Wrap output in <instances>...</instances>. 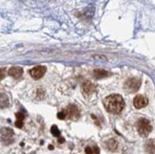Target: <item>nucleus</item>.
<instances>
[{
	"mask_svg": "<svg viewBox=\"0 0 155 154\" xmlns=\"http://www.w3.org/2000/svg\"><path fill=\"white\" fill-rule=\"evenodd\" d=\"M93 149H94V153H96V154H99V149H98L97 147H95Z\"/></svg>",
	"mask_w": 155,
	"mask_h": 154,
	"instance_id": "obj_18",
	"label": "nucleus"
},
{
	"mask_svg": "<svg viewBox=\"0 0 155 154\" xmlns=\"http://www.w3.org/2000/svg\"><path fill=\"white\" fill-rule=\"evenodd\" d=\"M46 70H47V68L45 66H36L30 70V74L32 78L40 79L41 77L44 76Z\"/></svg>",
	"mask_w": 155,
	"mask_h": 154,
	"instance_id": "obj_4",
	"label": "nucleus"
},
{
	"mask_svg": "<svg viewBox=\"0 0 155 154\" xmlns=\"http://www.w3.org/2000/svg\"><path fill=\"white\" fill-rule=\"evenodd\" d=\"M9 74L15 79H18L23 74V69L20 67H12L9 70Z\"/></svg>",
	"mask_w": 155,
	"mask_h": 154,
	"instance_id": "obj_8",
	"label": "nucleus"
},
{
	"mask_svg": "<svg viewBox=\"0 0 155 154\" xmlns=\"http://www.w3.org/2000/svg\"><path fill=\"white\" fill-rule=\"evenodd\" d=\"M5 72H6L5 69H0V80H2L5 77Z\"/></svg>",
	"mask_w": 155,
	"mask_h": 154,
	"instance_id": "obj_16",
	"label": "nucleus"
},
{
	"mask_svg": "<svg viewBox=\"0 0 155 154\" xmlns=\"http://www.w3.org/2000/svg\"><path fill=\"white\" fill-rule=\"evenodd\" d=\"M14 135V131L12 129L9 128H3L0 129V138L2 140H9L11 139Z\"/></svg>",
	"mask_w": 155,
	"mask_h": 154,
	"instance_id": "obj_7",
	"label": "nucleus"
},
{
	"mask_svg": "<svg viewBox=\"0 0 155 154\" xmlns=\"http://www.w3.org/2000/svg\"><path fill=\"white\" fill-rule=\"evenodd\" d=\"M107 146H108V149L114 150V149H116V147H117V142L114 139H110L107 142Z\"/></svg>",
	"mask_w": 155,
	"mask_h": 154,
	"instance_id": "obj_13",
	"label": "nucleus"
},
{
	"mask_svg": "<svg viewBox=\"0 0 155 154\" xmlns=\"http://www.w3.org/2000/svg\"><path fill=\"white\" fill-rule=\"evenodd\" d=\"M82 88H83V91L85 92V93L89 94V93H91V92L94 91V86H93V84H92L91 82L86 81V82L83 84Z\"/></svg>",
	"mask_w": 155,
	"mask_h": 154,
	"instance_id": "obj_9",
	"label": "nucleus"
},
{
	"mask_svg": "<svg viewBox=\"0 0 155 154\" xmlns=\"http://www.w3.org/2000/svg\"><path fill=\"white\" fill-rule=\"evenodd\" d=\"M104 106L108 112L113 113V114H118L125 107V102H124V99L121 95L112 94L105 98Z\"/></svg>",
	"mask_w": 155,
	"mask_h": 154,
	"instance_id": "obj_1",
	"label": "nucleus"
},
{
	"mask_svg": "<svg viewBox=\"0 0 155 154\" xmlns=\"http://www.w3.org/2000/svg\"><path fill=\"white\" fill-rule=\"evenodd\" d=\"M141 85V81L140 79L138 78H131L129 79L128 81L126 82L125 84V88L126 91H128L129 92H134L140 88Z\"/></svg>",
	"mask_w": 155,
	"mask_h": 154,
	"instance_id": "obj_3",
	"label": "nucleus"
},
{
	"mask_svg": "<svg viewBox=\"0 0 155 154\" xmlns=\"http://www.w3.org/2000/svg\"><path fill=\"white\" fill-rule=\"evenodd\" d=\"M67 115H68V109H64V110H62V111H60L59 113H58L57 117L60 120H64L67 117Z\"/></svg>",
	"mask_w": 155,
	"mask_h": 154,
	"instance_id": "obj_15",
	"label": "nucleus"
},
{
	"mask_svg": "<svg viewBox=\"0 0 155 154\" xmlns=\"http://www.w3.org/2000/svg\"><path fill=\"white\" fill-rule=\"evenodd\" d=\"M85 151H86V154H93V150H92L89 147H86Z\"/></svg>",
	"mask_w": 155,
	"mask_h": 154,
	"instance_id": "obj_17",
	"label": "nucleus"
},
{
	"mask_svg": "<svg viewBox=\"0 0 155 154\" xmlns=\"http://www.w3.org/2000/svg\"><path fill=\"white\" fill-rule=\"evenodd\" d=\"M59 142H60V143H63V142H64V139H63V138H60V139H59Z\"/></svg>",
	"mask_w": 155,
	"mask_h": 154,
	"instance_id": "obj_19",
	"label": "nucleus"
},
{
	"mask_svg": "<svg viewBox=\"0 0 155 154\" xmlns=\"http://www.w3.org/2000/svg\"><path fill=\"white\" fill-rule=\"evenodd\" d=\"M146 150L150 154L155 153V142L153 140H150L147 142V144H146Z\"/></svg>",
	"mask_w": 155,
	"mask_h": 154,
	"instance_id": "obj_11",
	"label": "nucleus"
},
{
	"mask_svg": "<svg viewBox=\"0 0 155 154\" xmlns=\"http://www.w3.org/2000/svg\"><path fill=\"white\" fill-rule=\"evenodd\" d=\"M68 115L72 120H77L80 117L79 109L75 105H70L68 109Z\"/></svg>",
	"mask_w": 155,
	"mask_h": 154,
	"instance_id": "obj_6",
	"label": "nucleus"
},
{
	"mask_svg": "<svg viewBox=\"0 0 155 154\" xmlns=\"http://www.w3.org/2000/svg\"><path fill=\"white\" fill-rule=\"evenodd\" d=\"M148 104V98L144 96V95H137V96L134 97L133 99V105L136 109H142V107H145Z\"/></svg>",
	"mask_w": 155,
	"mask_h": 154,
	"instance_id": "obj_5",
	"label": "nucleus"
},
{
	"mask_svg": "<svg viewBox=\"0 0 155 154\" xmlns=\"http://www.w3.org/2000/svg\"><path fill=\"white\" fill-rule=\"evenodd\" d=\"M94 77L97 79H101V78H104V77H107L110 75L107 70H95L94 72Z\"/></svg>",
	"mask_w": 155,
	"mask_h": 154,
	"instance_id": "obj_12",
	"label": "nucleus"
},
{
	"mask_svg": "<svg viewBox=\"0 0 155 154\" xmlns=\"http://www.w3.org/2000/svg\"><path fill=\"white\" fill-rule=\"evenodd\" d=\"M16 122H15V127L21 128L23 127V121L25 119V115L22 112H17L16 113Z\"/></svg>",
	"mask_w": 155,
	"mask_h": 154,
	"instance_id": "obj_10",
	"label": "nucleus"
},
{
	"mask_svg": "<svg viewBox=\"0 0 155 154\" xmlns=\"http://www.w3.org/2000/svg\"><path fill=\"white\" fill-rule=\"evenodd\" d=\"M51 131L53 136H56V137H59L60 135V131L59 129H58V128L56 127V126H52L51 128Z\"/></svg>",
	"mask_w": 155,
	"mask_h": 154,
	"instance_id": "obj_14",
	"label": "nucleus"
},
{
	"mask_svg": "<svg viewBox=\"0 0 155 154\" xmlns=\"http://www.w3.org/2000/svg\"><path fill=\"white\" fill-rule=\"evenodd\" d=\"M137 129H138L139 134H140L141 136L147 137L148 135L150 134V132L151 131V129H152V127H151L148 120L145 118H141L137 123Z\"/></svg>",
	"mask_w": 155,
	"mask_h": 154,
	"instance_id": "obj_2",
	"label": "nucleus"
}]
</instances>
